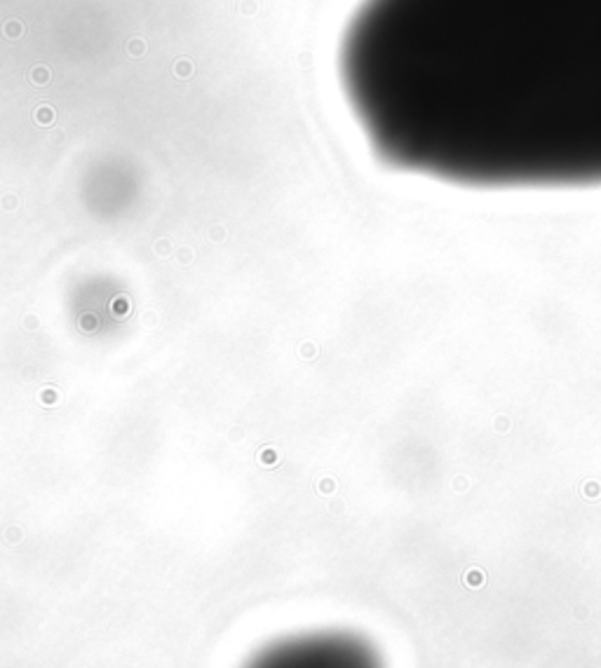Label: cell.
<instances>
[{"label": "cell", "instance_id": "obj_1", "mask_svg": "<svg viewBox=\"0 0 601 668\" xmlns=\"http://www.w3.org/2000/svg\"><path fill=\"white\" fill-rule=\"evenodd\" d=\"M338 68L390 169L470 190L601 188V0H364Z\"/></svg>", "mask_w": 601, "mask_h": 668}, {"label": "cell", "instance_id": "obj_2", "mask_svg": "<svg viewBox=\"0 0 601 668\" xmlns=\"http://www.w3.org/2000/svg\"><path fill=\"white\" fill-rule=\"evenodd\" d=\"M242 668H376L367 647L343 633H294L270 642Z\"/></svg>", "mask_w": 601, "mask_h": 668}]
</instances>
